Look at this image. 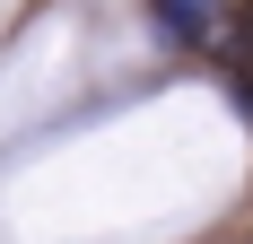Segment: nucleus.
<instances>
[{
    "mask_svg": "<svg viewBox=\"0 0 253 244\" xmlns=\"http://www.w3.org/2000/svg\"><path fill=\"white\" fill-rule=\"evenodd\" d=\"M149 9H157V35L175 52H218V35L236 18V0H149Z\"/></svg>",
    "mask_w": 253,
    "mask_h": 244,
    "instance_id": "obj_1",
    "label": "nucleus"
}]
</instances>
